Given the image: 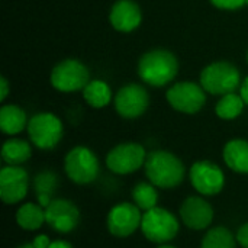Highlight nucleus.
Wrapping results in <instances>:
<instances>
[{"label":"nucleus","mask_w":248,"mask_h":248,"mask_svg":"<svg viewBox=\"0 0 248 248\" xmlns=\"http://www.w3.org/2000/svg\"><path fill=\"white\" fill-rule=\"evenodd\" d=\"M180 70L177 55L167 48L145 51L137 62V74L142 84L161 89L174 83Z\"/></svg>","instance_id":"1"},{"label":"nucleus","mask_w":248,"mask_h":248,"mask_svg":"<svg viewBox=\"0 0 248 248\" xmlns=\"http://www.w3.org/2000/svg\"><path fill=\"white\" fill-rule=\"evenodd\" d=\"M144 171L147 180L163 190L179 187L186 177L185 163L179 155L169 150L150 151L145 160Z\"/></svg>","instance_id":"2"},{"label":"nucleus","mask_w":248,"mask_h":248,"mask_svg":"<svg viewBox=\"0 0 248 248\" xmlns=\"http://www.w3.org/2000/svg\"><path fill=\"white\" fill-rule=\"evenodd\" d=\"M241 81L243 76L240 68L227 60H218L206 64L199 74V83L205 92L218 97L237 92Z\"/></svg>","instance_id":"3"},{"label":"nucleus","mask_w":248,"mask_h":248,"mask_svg":"<svg viewBox=\"0 0 248 248\" xmlns=\"http://www.w3.org/2000/svg\"><path fill=\"white\" fill-rule=\"evenodd\" d=\"M26 132L35 148L41 151H51L62 141L64 124L54 112L42 110L29 118Z\"/></svg>","instance_id":"4"},{"label":"nucleus","mask_w":248,"mask_h":248,"mask_svg":"<svg viewBox=\"0 0 248 248\" xmlns=\"http://www.w3.org/2000/svg\"><path fill=\"white\" fill-rule=\"evenodd\" d=\"M64 173L74 185H92L100 174V160L92 148L76 145L64 157Z\"/></svg>","instance_id":"5"},{"label":"nucleus","mask_w":248,"mask_h":248,"mask_svg":"<svg viewBox=\"0 0 248 248\" xmlns=\"http://www.w3.org/2000/svg\"><path fill=\"white\" fill-rule=\"evenodd\" d=\"M180 219L169 209L155 206L142 214L141 232L153 244L161 246L171 243L180 231Z\"/></svg>","instance_id":"6"},{"label":"nucleus","mask_w":248,"mask_h":248,"mask_svg":"<svg viewBox=\"0 0 248 248\" xmlns=\"http://www.w3.org/2000/svg\"><path fill=\"white\" fill-rule=\"evenodd\" d=\"M90 80L92 74L89 67L74 57L58 61L49 73V83L52 89L60 93L83 92Z\"/></svg>","instance_id":"7"},{"label":"nucleus","mask_w":248,"mask_h":248,"mask_svg":"<svg viewBox=\"0 0 248 248\" xmlns=\"http://www.w3.org/2000/svg\"><path fill=\"white\" fill-rule=\"evenodd\" d=\"M166 100L169 106L179 113L196 115L205 108L208 93L198 81L180 80L169 86Z\"/></svg>","instance_id":"8"},{"label":"nucleus","mask_w":248,"mask_h":248,"mask_svg":"<svg viewBox=\"0 0 248 248\" xmlns=\"http://www.w3.org/2000/svg\"><path fill=\"white\" fill-rule=\"evenodd\" d=\"M148 151L135 141L119 142L109 150L105 158L106 169L116 176H129L145 166Z\"/></svg>","instance_id":"9"},{"label":"nucleus","mask_w":248,"mask_h":248,"mask_svg":"<svg viewBox=\"0 0 248 248\" xmlns=\"http://www.w3.org/2000/svg\"><path fill=\"white\" fill-rule=\"evenodd\" d=\"M151 97L142 83H128L118 89L113 99L115 112L126 121L140 119L150 108Z\"/></svg>","instance_id":"10"},{"label":"nucleus","mask_w":248,"mask_h":248,"mask_svg":"<svg viewBox=\"0 0 248 248\" xmlns=\"http://www.w3.org/2000/svg\"><path fill=\"white\" fill-rule=\"evenodd\" d=\"M189 182L198 195L212 198L224 190L225 173L211 160H198L189 169Z\"/></svg>","instance_id":"11"},{"label":"nucleus","mask_w":248,"mask_h":248,"mask_svg":"<svg viewBox=\"0 0 248 248\" xmlns=\"http://www.w3.org/2000/svg\"><path fill=\"white\" fill-rule=\"evenodd\" d=\"M142 214L134 202H119L109 209L106 228L115 238H128L141 228Z\"/></svg>","instance_id":"12"},{"label":"nucleus","mask_w":248,"mask_h":248,"mask_svg":"<svg viewBox=\"0 0 248 248\" xmlns=\"http://www.w3.org/2000/svg\"><path fill=\"white\" fill-rule=\"evenodd\" d=\"M32 187V180L23 166L4 164L0 170V199L4 205L23 202Z\"/></svg>","instance_id":"13"},{"label":"nucleus","mask_w":248,"mask_h":248,"mask_svg":"<svg viewBox=\"0 0 248 248\" xmlns=\"http://www.w3.org/2000/svg\"><path fill=\"white\" fill-rule=\"evenodd\" d=\"M46 225L58 234H70L80 225L81 214L77 205L65 198H54L45 208Z\"/></svg>","instance_id":"14"},{"label":"nucleus","mask_w":248,"mask_h":248,"mask_svg":"<svg viewBox=\"0 0 248 248\" xmlns=\"http://www.w3.org/2000/svg\"><path fill=\"white\" fill-rule=\"evenodd\" d=\"M179 218L182 224L190 231H206L211 228L215 211L205 196L193 195L186 198L179 209Z\"/></svg>","instance_id":"15"},{"label":"nucleus","mask_w":248,"mask_h":248,"mask_svg":"<svg viewBox=\"0 0 248 248\" xmlns=\"http://www.w3.org/2000/svg\"><path fill=\"white\" fill-rule=\"evenodd\" d=\"M109 23L119 33H131L142 23V9L135 0H116L109 10Z\"/></svg>","instance_id":"16"},{"label":"nucleus","mask_w":248,"mask_h":248,"mask_svg":"<svg viewBox=\"0 0 248 248\" xmlns=\"http://www.w3.org/2000/svg\"><path fill=\"white\" fill-rule=\"evenodd\" d=\"M28 113L16 103H3L0 108V131L7 137H17L28 128Z\"/></svg>","instance_id":"17"},{"label":"nucleus","mask_w":248,"mask_h":248,"mask_svg":"<svg viewBox=\"0 0 248 248\" xmlns=\"http://www.w3.org/2000/svg\"><path fill=\"white\" fill-rule=\"evenodd\" d=\"M222 160L231 171L248 174V140L232 138L227 141L222 150Z\"/></svg>","instance_id":"18"},{"label":"nucleus","mask_w":248,"mask_h":248,"mask_svg":"<svg viewBox=\"0 0 248 248\" xmlns=\"http://www.w3.org/2000/svg\"><path fill=\"white\" fill-rule=\"evenodd\" d=\"M83 100L92 109H105L113 103L115 93L110 84L103 78H92L81 92Z\"/></svg>","instance_id":"19"},{"label":"nucleus","mask_w":248,"mask_h":248,"mask_svg":"<svg viewBox=\"0 0 248 248\" xmlns=\"http://www.w3.org/2000/svg\"><path fill=\"white\" fill-rule=\"evenodd\" d=\"M32 142L19 137H9L1 145V160L7 166H23L32 157Z\"/></svg>","instance_id":"20"},{"label":"nucleus","mask_w":248,"mask_h":248,"mask_svg":"<svg viewBox=\"0 0 248 248\" xmlns=\"http://www.w3.org/2000/svg\"><path fill=\"white\" fill-rule=\"evenodd\" d=\"M60 186V177L54 170L44 169L32 179V189L36 196V202L46 208L54 199V193Z\"/></svg>","instance_id":"21"},{"label":"nucleus","mask_w":248,"mask_h":248,"mask_svg":"<svg viewBox=\"0 0 248 248\" xmlns=\"http://www.w3.org/2000/svg\"><path fill=\"white\" fill-rule=\"evenodd\" d=\"M15 219L17 227L23 231H39L44 227V224H46L45 208L41 206L38 202H25L17 208Z\"/></svg>","instance_id":"22"},{"label":"nucleus","mask_w":248,"mask_h":248,"mask_svg":"<svg viewBox=\"0 0 248 248\" xmlns=\"http://www.w3.org/2000/svg\"><path fill=\"white\" fill-rule=\"evenodd\" d=\"M246 103L238 92L224 94L215 105V115L221 121H235L244 112Z\"/></svg>","instance_id":"23"},{"label":"nucleus","mask_w":248,"mask_h":248,"mask_svg":"<svg viewBox=\"0 0 248 248\" xmlns=\"http://www.w3.org/2000/svg\"><path fill=\"white\" fill-rule=\"evenodd\" d=\"M237 246L238 243L235 234L224 225H217L206 230L201 241V248H237Z\"/></svg>","instance_id":"24"},{"label":"nucleus","mask_w":248,"mask_h":248,"mask_svg":"<svg viewBox=\"0 0 248 248\" xmlns=\"http://www.w3.org/2000/svg\"><path fill=\"white\" fill-rule=\"evenodd\" d=\"M132 202L142 211L147 212L155 206H158V187H155L151 182H140L132 187L131 192Z\"/></svg>","instance_id":"25"},{"label":"nucleus","mask_w":248,"mask_h":248,"mask_svg":"<svg viewBox=\"0 0 248 248\" xmlns=\"http://www.w3.org/2000/svg\"><path fill=\"white\" fill-rule=\"evenodd\" d=\"M215 9L225 12H235L246 6V0H208Z\"/></svg>","instance_id":"26"},{"label":"nucleus","mask_w":248,"mask_h":248,"mask_svg":"<svg viewBox=\"0 0 248 248\" xmlns=\"http://www.w3.org/2000/svg\"><path fill=\"white\" fill-rule=\"evenodd\" d=\"M235 238L240 247L248 248V222L240 225V228L235 232Z\"/></svg>","instance_id":"27"},{"label":"nucleus","mask_w":248,"mask_h":248,"mask_svg":"<svg viewBox=\"0 0 248 248\" xmlns=\"http://www.w3.org/2000/svg\"><path fill=\"white\" fill-rule=\"evenodd\" d=\"M9 94H10V83L4 76H1L0 77V102L4 103Z\"/></svg>","instance_id":"28"},{"label":"nucleus","mask_w":248,"mask_h":248,"mask_svg":"<svg viewBox=\"0 0 248 248\" xmlns=\"http://www.w3.org/2000/svg\"><path fill=\"white\" fill-rule=\"evenodd\" d=\"M31 243L36 248H48L52 241L49 240V237L46 234H38V235H35V238Z\"/></svg>","instance_id":"29"},{"label":"nucleus","mask_w":248,"mask_h":248,"mask_svg":"<svg viewBox=\"0 0 248 248\" xmlns=\"http://www.w3.org/2000/svg\"><path fill=\"white\" fill-rule=\"evenodd\" d=\"M238 93L241 94V97H243L246 106H248V76H246V77L243 78L241 86H240V89H238Z\"/></svg>","instance_id":"30"},{"label":"nucleus","mask_w":248,"mask_h":248,"mask_svg":"<svg viewBox=\"0 0 248 248\" xmlns=\"http://www.w3.org/2000/svg\"><path fill=\"white\" fill-rule=\"evenodd\" d=\"M48 248H74V246L67 240H54Z\"/></svg>","instance_id":"31"},{"label":"nucleus","mask_w":248,"mask_h":248,"mask_svg":"<svg viewBox=\"0 0 248 248\" xmlns=\"http://www.w3.org/2000/svg\"><path fill=\"white\" fill-rule=\"evenodd\" d=\"M16 248H36L32 243H26V244H22V246H19V247Z\"/></svg>","instance_id":"32"},{"label":"nucleus","mask_w":248,"mask_h":248,"mask_svg":"<svg viewBox=\"0 0 248 248\" xmlns=\"http://www.w3.org/2000/svg\"><path fill=\"white\" fill-rule=\"evenodd\" d=\"M155 248H176L174 246H170V244H161V246H157Z\"/></svg>","instance_id":"33"},{"label":"nucleus","mask_w":248,"mask_h":248,"mask_svg":"<svg viewBox=\"0 0 248 248\" xmlns=\"http://www.w3.org/2000/svg\"><path fill=\"white\" fill-rule=\"evenodd\" d=\"M246 57H247V64H248V49H247V55H246Z\"/></svg>","instance_id":"34"},{"label":"nucleus","mask_w":248,"mask_h":248,"mask_svg":"<svg viewBox=\"0 0 248 248\" xmlns=\"http://www.w3.org/2000/svg\"><path fill=\"white\" fill-rule=\"evenodd\" d=\"M246 6H248V0H246Z\"/></svg>","instance_id":"35"}]
</instances>
